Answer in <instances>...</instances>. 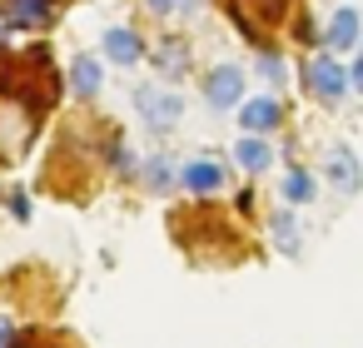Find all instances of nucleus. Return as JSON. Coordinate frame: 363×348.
<instances>
[{
	"instance_id": "1",
	"label": "nucleus",
	"mask_w": 363,
	"mask_h": 348,
	"mask_svg": "<svg viewBox=\"0 0 363 348\" xmlns=\"http://www.w3.org/2000/svg\"><path fill=\"white\" fill-rule=\"evenodd\" d=\"M135 105H140V115H145L150 130H169V125H179V115H184L179 95H174V90H155V85H145V90L135 95Z\"/></svg>"
},
{
	"instance_id": "2",
	"label": "nucleus",
	"mask_w": 363,
	"mask_h": 348,
	"mask_svg": "<svg viewBox=\"0 0 363 348\" xmlns=\"http://www.w3.org/2000/svg\"><path fill=\"white\" fill-rule=\"evenodd\" d=\"M308 90H313L323 105H338V100H343V90H348L343 65H338L333 55H313V60H308Z\"/></svg>"
},
{
	"instance_id": "3",
	"label": "nucleus",
	"mask_w": 363,
	"mask_h": 348,
	"mask_svg": "<svg viewBox=\"0 0 363 348\" xmlns=\"http://www.w3.org/2000/svg\"><path fill=\"white\" fill-rule=\"evenodd\" d=\"M204 100H209L214 110H234V105L244 100V70H239V65H219V70H209V80H204Z\"/></svg>"
},
{
	"instance_id": "4",
	"label": "nucleus",
	"mask_w": 363,
	"mask_h": 348,
	"mask_svg": "<svg viewBox=\"0 0 363 348\" xmlns=\"http://www.w3.org/2000/svg\"><path fill=\"white\" fill-rule=\"evenodd\" d=\"M323 179H328L338 194H353V189H358V179H363V174H358V159H353V150H348V145H333V150L323 155Z\"/></svg>"
},
{
	"instance_id": "5",
	"label": "nucleus",
	"mask_w": 363,
	"mask_h": 348,
	"mask_svg": "<svg viewBox=\"0 0 363 348\" xmlns=\"http://www.w3.org/2000/svg\"><path fill=\"white\" fill-rule=\"evenodd\" d=\"M0 16L6 26H21V30H35L55 16V0H0Z\"/></svg>"
},
{
	"instance_id": "6",
	"label": "nucleus",
	"mask_w": 363,
	"mask_h": 348,
	"mask_svg": "<svg viewBox=\"0 0 363 348\" xmlns=\"http://www.w3.org/2000/svg\"><path fill=\"white\" fill-rule=\"evenodd\" d=\"M284 120V105L274 100V95H259V100H239V125L249 130V135H264V130H274Z\"/></svg>"
},
{
	"instance_id": "7",
	"label": "nucleus",
	"mask_w": 363,
	"mask_h": 348,
	"mask_svg": "<svg viewBox=\"0 0 363 348\" xmlns=\"http://www.w3.org/2000/svg\"><path fill=\"white\" fill-rule=\"evenodd\" d=\"M179 184H184L189 194H219V189H224V164H219V159H189V164L179 169Z\"/></svg>"
},
{
	"instance_id": "8",
	"label": "nucleus",
	"mask_w": 363,
	"mask_h": 348,
	"mask_svg": "<svg viewBox=\"0 0 363 348\" xmlns=\"http://www.w3.org/2000/svg\"><path fill=\"white\" fill-rule=\"evenodd\" d=\"M105 55H110L115 65H135V60H140V35L125 30V26L105 30Z\"/></svg>"
},
{
	"instance_id": "9",
	"label": "nucleus",
	"mask_w": 363,
	"mask_h": 348,
	"mask_svg": "<svg viewBox=\"0 0 363 348\" xmlns=\"http://www.w3.org/2000/svg\"><path fill=\"white\" fill-rule=\"evenodd\" d=\"M234 159H239V169H249V174H264V169L274 164V150H269L259 135H249V140H239V145H234Z\"/></svg>"
},
{
	"instance_id": "10",
	"label": "nucleus",
	"mask_w": 363,
	"mask_h": 348,
	"mask_svg": "<svg viewBox=\"0 0 363 348\" xmlns=\"http://www.w3.org/2000/svg\"><path fill=\"white\" fill-rule=\"evenodd\" d=\"M358 45V16L343 6L333 21H328V50H353Z\"/></svg>"
},
{
	"instance_id": "11",
	"label": "nucleus",
	"mask_w": 363,
	"mask_h": 348,
	"mask_svg": "<svg viewBox=\"0 0 363 348\" xmlns=\"http://www.w3.org/2000/svg\"><path fill=\"white\" fill-rule=\"evenodd\" d=\"M70 85H75L80 95H100V60L80 55V60L70 65Z\"/></svg>"
},
{
	"instance_id": "12",
	"label": "nucleus",
	"mask_w": 363,
	"mask_h": 348,
	"mask_svg": "<svg viewBox=\"0 0 363 348\" xmlns=\"http://www.w3.org/2000/svg\"><path fill=\"white\" fill-rule=\"evenodd\" d=\"M269 234H274V244H279L284 254H298V249H303V239H298V219H294V214H279Z\"/></svg>"
},
{
	"instance_id": "13",
	"label": "nucleus",
	"mask_w": 363,
	"mask_h": 348,
	"mask_svg": "<svg viewBox=\"0 0 363 348\" xmlns=\"http://www.w3.org/2000/svg\"><path fill=\"white\" fill-rule=\"evenodd\" d=\"M279 189H284V199H289V204H308V199H313V179H308L303 169H289Z\"/></svg>"
},
{
	"instance_id": "14",
	"label": "nucleus",
	"mask_w": 363,
	"mask_h": 348,
	"mask_svg": "<svg viewBox=\"0 0 363 348\" xmlns=\"http://www.w3.org/2000/svg\"><path fill=\"white\" fill-rule=\"evenodd\" d=\"M145 179H150V189H169V184H174L169 159H150V164H145Z\"/></svg>"
},
{
	"instance_id": "15",
	"label": "nucleus",
	"mask_w": 363,
	"mask_h": 348,
	"mask_svg": "<svg viewBox=\"0 0 363 348\" xmlns=\"http://www.w3.org/2000/svg\"><path fill=\"white\" fill-rule=\"evenodd\" d=\"M259 70H264V75H269V80H284V65H279V60H274V55H264V60H259Z\"/></svg>"
}]
</instances>
